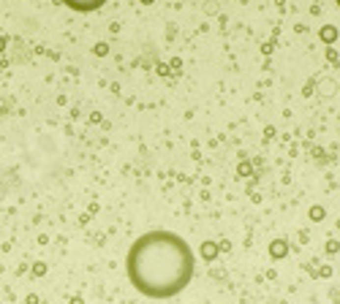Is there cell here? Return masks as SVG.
Listing matches in <instances>:
<instances>
[{
  "label": "cell",
  "instance_id": "9c48e42d",
  "mask_svg": "<svg viewBox=\"0 0 340 304\" xmlns=\"http://www.w3.org/2000/svg\"><path fill=\"white\" fill-rule=\"evenodd\" d=\"M3 49H6V38H3V35H0V52H3Z\"/></svg>",
  "mask_w": 340,
  "mask_h": 304
},
{
  "label": "cell",
  "instance_id": "7a4b0ae2",
  "mask_svg": "<svg viewBox=\"0 0 340 304\" xmlns=\"http://www.w3.org/2000/svg\"><path fill=\"white\" fill-rule=\"evenodd\" d=\"M63 6H68L71 11H77V14H93L106 6V0H63Z\"/></svg>",
  "mask_w": 340,
  "mask_h": 304
},
{
  "label": "cell",
  "instance_id": "3957f363",
  "mask_svg": "<svg viewBox=\"0 0 340 304\" xmlns=\"http://www.w3.org/2000/svg\"><path fill=\"white\" fill-rule=\"evenodd\" d=\"M218 250H221V247H218L215 242H210V239H207L204 245H201V258H204V261H215Z\"/></svg>",
  "mask_w": 340,
  "mask_h": 304
},
{
  "label": "cell",
  "instance_id": "8992f818",
  "mask_svg": "<svg viewBox=\"0 0 340 304\" xmlns=\"http://www.w3.org/2000/svg\"><path fill=\"white\" fill-rule=\"evenodd\" d=\"M311 217H313V220H324V209H321V206H313Z\"/></svg>",
  "mask_w": 340,
  "mask_h": 304
},
{
  "label": "cell",
  "instance_id": "52a82bcc",
  "mask_svg": "<svg viewBox=\"0 0 340 304\" xmlns=\"http://www.w3.org/2000/svg\"><path fill=\"white\" fill-rule=\"evenodd\" d=\"M44 272H47V266H44V263H35V266H33V275H44Z\"/></svg>",
  "mask_w": 340,
  "mask_h": 304
},
{
  "label": "cell",
  "instance_id": "ba28073f",
  "mask_svg": "<svg viewBox=\"0 0 340 304\" xmlns=\"http://www.w3.org/2000/svg\"><path fill=\"white\" fill-rule=\"evenodd\" d=\"M338 247H340L338 242H329V245H327V250H329V253H338Z\"/></svg>",
  "mask_w": 340,
  "mask_h": 304
},
{
  "label": "cell",
  "instance_id": "6da1fadb",
  "mask_svg": "<svg viewBox=\"0 0 340 304\" xmlns=\"http://www.w3.org/2000/svg\"><path fill=\"white\" fill-rule=\"evenodd\" d=\"M196 272L194 250L174 231L155 228L131 242L125 275L134 291L147 299H174L191 285Z\"/></svg>",
  "mask_w": 340,
  "mask_h": 304
},
{
  "label": "cell",
  "instance_id": "277c9868",
  "mask_svg": "<svg viewBox=\"0 0 340 304\" xmlns=\"http://www.w3.org/2000/svg\"><path fill=\"white\" fill-rule=\"evenodd\" d=\"M286 253H288V245H286V239H275V242H272V245H270V255H272V258H283V255H286Z\"/></svg>",
  "mask_w": 340,
  "mask_h": 304
},
{
  "label": "cell",
  "instance_id": "8fae6325",
  "mask_svg": "<svg viewBox=\"0 0 340 304\" xmlns=\"http://www.w3.org/2000/svg\"><path fill=\"white\" fill-rule=\"evenodd\" d=\"M338 299H340V293H338Z\"/></svg>",
  "mask_w": 340,
  "mask_h": 304
},
{
  "label": "cell",
  "instance_id": "30bf717a",
  "mask_svg": "<svg viewBox=\"0 0 340 304\" xmlns=\"http://www.w3.org/2000/svg\"><path fill=\"white\" fill-rule=\"evenodd\" d=\"M338 6H340V0H338Z\"/></svg>",
  "mask_w": 340,
  "mask_h": 304
},
{
  "label": "cell",
  "instance_id": "5b68a950",
  "mask_svg": "<svg viewBox=\"0 0 340 304\" xmlns=\"http://www.w3.org/2000/svg\"><path fill=\"white\" fill-rule=\"evenodd\" d=\"M321 38H324L327 44L338 41V30H335V27H324V30H321Z\"/></svg>",
  "mask_w": 340,
  "mask_h": 304
}]
</instances>
